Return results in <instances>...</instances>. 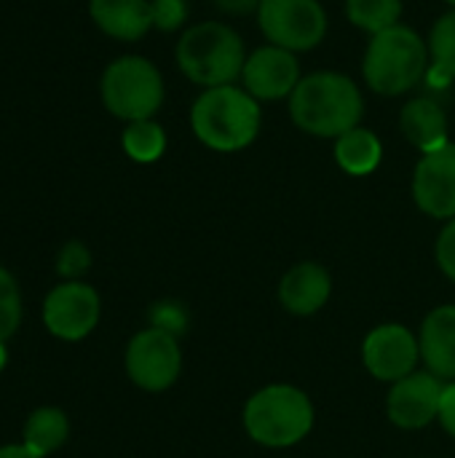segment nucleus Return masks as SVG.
Wrapping results in <instances>:
<instances>
[{
    "label": "nucleus",
    "instance_id": "nucleus-10",
    "mask_svg": "<svg viewBox=\"0 0 455 458\" xmlns=\"http://www.w3.org/2000/svg\"><path fill=\"white\" fill-rule=\"evenodd\" d=\"M421 360L418 338L397 322L375 327L365 344H362V362L367 373H373L378 381L397 384L416 373V365Z\"/></svg>",
    "mask_w": 455,
    "mask_h": 458
},
{
    "label": "nucleus",
    "instance_id": "nucleus-12",
    "mask_svg": "<svg viewBox=\"0 0 455 458\" xmlns=\"http://www.w3.org/2000/svg\"><path fill=\"white\" fill-rule=\"evenodd\" d=\"M445 384L426 373H410L408 378L397 381L389 392L386 411L394 427L400 429H424L440 416Z\"/></svg>",
    "mask_w": 455,
    "mask_h": 458
},
{
    "label": "nucleus",
    "instance_id": "nucleus-21",
    "mask_svg": "<svg viewBox=\"0 0 455 458\" xmlns=\"http://www.w3.org/2000/svg\"><path fill=\"white\" fill-rule=\"evenodd\" d=\"M346 16L354 27L378 35L400 24L402 0H346Z\"/></svg>",
    "mask_w": 455,
    "mask_h": 458
},
{
    "label": "nucleus",
    "instance_id": "nucleus-19",
    "mask_svg": "<svg viewBox=\"0 0 455 458\" xmlns=\"http://www.w3.org/2000/svg\"><path fill=\"white\" fill-rule=\"evenodd\" d=\"M21 445H27L35 456L46 458L59 451L70 437V421L59 408H38L24 421Z\"/></svg>",
    "mask_w": 455,
    "mask_h": 458
},
{
    "label": "nucleus",
    "instance_id": "nucleus-11",
    "mask_svg": "<svg viewBox=\"0 0 455 458\" xmlns=\"http://www.w3.org/2000/svg\"><path fill=\"white\" fill-rule=\"evenodd\" d=\"M413 199L418 209L437 220L455 217V142L424 153L413 174Z\"/></svg>",
    "mask_w": 455,
    "mask_h": 458
},
{
    "label": "nucleus",
    "instance_id": "nucleus-7",
    "mask_svg": "<svg viewBox=\"0 0 455 458\" xmlns=\"http://www.w3.org/2000/svg\"><path fill=\"white\" fill-rule=\"evenodd\" d=\"M257 24L271 46L311 51L324 40L327 13L319 0H260Z\"/></svg>",
    "mask_w": 455,
    "mask_h": 458
},
{
    "label": "nucleus",
    "instance_id": "nucleus-30",
    "mask_svg": "<svg viewBox=\"0 0 455 458\" xmlns=\"http://www.w3.org/2000/svg\"><path fill=\"white\" fill-rule=\"evenodd\" d=\"M0 458H40V456H35L27 445H3V448H0Z\"/></svg>",
    "mask_w": 455,
    "mask_h": 458
},
{
    "label": "nucleus",
    "instance_id": "nucleus-28",
    "mask_svg": "<svg viewBox=\"0 0 455 458\" xmlns=\"http://www.w3.org/2000/svg\"><path fill=\"white\" fill-rule=\"evenodd\" d=\"M440 424H442V429L455 437V381H451L448 386H445V392H442V403H440Z\"/></svg>",
    "mask_w": 455,
    "mask_h": 458
},
{
    "label": "nucleus",
    "instance_id": "nucleus-1",
    "mask_svg": "<svg viewBox=\"0 0 455 458\" xmlns=\"http://www.w3.org/2000/svg\"><path fill=\"white\" fill-rule=\"evenodd\" d=\"M290 115L298 129L314 137H343L365 115L359 86L341 72H311L290 94Z\"/></svg>",
    "mask_w": 455,
    "mask_h": 458
},
{
    "label": "nucleus",
    "instance_id": "nucleus-24",
    "mask_svg": "<svg viewBox=\"0 0 455 458\" xmlns=\"http://www.w3.org/2000/svg\"><path fill=\"white\" fill-rule=\"evenodd\" d=\"M91 268V252L83 242H67L56 255V271L67 282H80V276Z\"/></svg>",
    "mask_w": 455,
    "mask_h": 458
},
{
    "label": "nucleus",
    "instance_id": "nucleus-18",
    "mask_svg": "<svg viewBox=\"0 0 455 458\" xmlns=\"http://www.w3.org/2000/svg\"><path fill=\"white\" fill-rule=\"evenodd\" d=\"M381 158H383L381 140L365 126H357V129L346 131L335 142V161L346 174L365 177V174L378 169Z\"/></svg>",
    "mask_w": 455,
    "mask_h": 458
},
{
    "label": "nucleus",
    "instance_id": "nucleus-5",
    "mask_svg": "<svg viewBox=\"0 0 455 458\" xmlns=\"http://www.w3.org/2000/svg\"><path fill=\"white\" fill-rule=\"evenodd\" d=\"M247 435L265 448H290L314 429V405L308 394L290 384H271L255 392L244 405Z\"/></svg>",
    "mask_w": 455,
    "mask_h": 458
},
{
    "label": "nucleus",
    "instance_id": "nucleus-29",
    "mask_svg": "<svg viewBox=\"0 0 455 458\" xmlns=\"http://www.w3.org/2000/svg\"><path fill=\"white\" fill-rule=\"evenodd\" d=\"M212 3L223 13H233V16H247L260 8V0H212Z\"/></svg>",
    "mask_w": 455,
    "mask_h": 458
},
{
    "label": "nucleus",
    "instance_id": "nucleus-31",
    "mask_svg": "<svg viewBox=\"0 0 455 458\" xmlns=\"http://www.w3.org/2000/svg\"><path fill=\"white\" fill-rule=\"evenodd\" d=\"M5 362H8V354H5V344H0V373H3V368H5Z\"/></svg>",
    "mask_w": 455,
    "mask_h": 458
},
{
    "label": "nucleus",
    "instance_id": "nucleus-2",
    "mask_svg": "<svg viewBox=\"0 0 455 458\" xmlns=\"http://www.w3.org/2000/svg\"><path fill=\"white\" fill-rule=\"evenodd\" d=\"M260 118L257 99L233 83L204 89L190 110L193 134L217 153H233L252 145L260 134Z\"/></svg>",
    "mask_w": 455,
    "mask_h": 458
},
{
    "label": "nucleus",
    "instance_id": "nucleus-23",
    "mask_svg": "<svg viewBox=\"0 0 455 458\" xmlns=\"http://www.w3.org/2000/svg\"><path fill=\"white\" fill-rule=\"evenodd\" d=\"M21 325V295L13 274L0 266V344L16 335Z\"/></svg>",
    "mask_w": 455,
    "mask_h": 458
},
{
    "label": "nucleus",
    "instance_id": "nucleus-15",
    "mask_svg": "<svg viewBox=\"0 0 455 458\" xmlns=\"http://www.w3.org/2000/svg\"><path fill=\"white\" fill-rule=\"evenodd\" d=\"M418 346L432 376L455 381V306H440L424 319Z\"/></svg>",
    "mask_w": 455,
    "mask_h": 458
},
{
    "label": "nucleus",
    "instance_id": "nucleus-4",
    "mask_svg": "<svg viewBox=\"0 0 455 458\" xmlns=\"http://www.w3.org/2000/svg\"><path fill=\"white\" fill-rule=\"evenodd\" d=\"M365 81L375 94L400 97L416 89L429 72V43L410 27L394 24L373 35L365 64Z\"/></svg>",
    "mask_w": 455,
    "mask_h": 458
},
{
    "label": "nucleus",
    "instance_id": "nucleus-9",
    "mask_svg": "<svg viewBox=\"0 0 455 458\" xmlns=\"http://www.w3.org/2000/svg\"><path fill=\"white\" fill-rule=\"evenodd\" d=\"M102 301L86 282H62L43 301V325L59 341H83L99 325Z\"/></svg>",
    "mask_w": 455,
    "mask_h": 458
},
{
    "label": "nucleus",
    "instance_id": "nucleus-16",
    "mask_svg": "<svg viewBox=\"0 0 455 458\" xmlns=\"http://www.w3.org/2000/svg\"><path fill=\"white\" fill-rule=\"evenodd\" d=\"M94 24L115 40H139L153 27L150 0H88Z\"/></svg>",
    "mask_w": 455,
    "mask_h": 458
},
{
    "label": "nucleus",
    "instance_id": "nucleus-25",
    "mask_svg": "<svg viewBox=\"0 0 455 458\" xmlns=\"http://www.w3.org/2000/svg\"><path fill=\"white\" fill-rule=\"evenodd\" d=\"M153 27L164 32H174L188 19V0H150Z\"/></svg>",
    "mask_w": 455,
    "mask_h": 458
},
{
    "label": "nucleus",
    "instance_id": "nucleus-27",
    "mask_svg": "<svg viewBox=\"0 0 455 458\" xmlns=\"http://www.w3.org/2000/svg\"><path fill=\"white\" fill-rule=\"evenodd\" d=\"M437 263H440L442 274L455 282V217L448 220V225L440 231V239H437Z\"/></svg>",
    "mask_w": 455,
    "mask_h": 458
},
{
    "label": "nucleus",
    "instance_id": "nucleus-22",
    "mask_svg": "<svg viewBox=\"0 0 455 458\" xmlns=\"http://www.w3.org/2000/svg\"><path fill=\"white\" fill-rule=\"evenodd\" d=\"M429 54H432V67H437L440 72H445L451 81L455 78V8L448 11L445 16L437 19V24L432 27V38H429Z\"/></svg>",
    "mask_w": 455,
    "mask_h": 458
},
{
    "label": "nucleus",
    "instance_id": "nucleus-20",
    "mask_svg": "<svg viewBox=\"0 0 455 458\" xmlns=\"http://www.w3.org/2000/svg\"><path fill=\"white\" fill-rule=\"evenodd\" d=\"M121 145H123V153L137 161V164H153L164 156L166 150V134L164 129L147 118V121H131L123 134H121Z\"/></svg>",
    "mask_w": 455,
    "mask_h": 458
},
{
    "label": "nucleus",
    "instance_id": "nucleus-17",
    "mask_svg": "<svg viewBox=\"0 0 455 458\" xmlns=\"http://www.w3.org/2000/svg\"><path fill=\"white\" fill-rule=\"evenodd\" d=\"M402 134L421 150L434 153L445 148L448 140V115L434 97H416L400 113Z\"/></svg>",
    "mask_w": 455,
    "mask_h": 458
},
{
    "label": "nucleus",
    "instance_id": "nucleus-14",
    "mask_svg": "<svg viewBox=\"0 0 455 458\" xmlns=\"http://www.w3.org/2000/svg\"><path fill=\"white\" fill-rule=\"evenodd\" d=\"M333 279L324 266L319 263H298L292 266L279 284L282 306L295 317H311L330 301Z\"/></svg>",
    "mask_w": 455,
    "mask_h": 458
},
{
    "label": "nucleus",
    "instance_id": "nucleus-6",
    "mask_svg": "<svg viewBox=\"0 0 455 458\" xmlns=\"http://www.w3.org/2000/svg\"><path fill=\"white\" fill-rule=\"evenodd\" d=\"M99 94L115 118L147 121L164 105V78L145 56H121L110 62L99 81Z\"/></svg>",
    "mask_w": 455,
    "mask_h": 458
},
{
    "label": "nucleus",
    "instance_id": "nucleus-8",
    "mask_svg": "<svg viewBox=\"0 0 455 458\" xmlns=\"http://www.w3.org/2000/svg\"><path fill=\"white\" fill-rule=\"evenodd\" d=\"M123 362H126V376L131 378L134 386L153 394L166 392L169 386H174L182 370L180 341L177 335L158 327L139 330L129 341Z\"/></svg>",
    "mask_w": 455,
    "mask_h": 458
},
{
    "label": "nucleus",
    "instance_id": "nucleus-13",
    "mask_svg": "<svg viewBox=\"0 0 455 458\" xmlns=\"http://www.w3.org/2000/svg\"><path fill=\"white\" fill-rule=\"evenodd\" d=\"M241 81L255 99H282L290 97L300 83V64L292 51L263 46L247 56Z\"/></svg>",
    "mask_w": 455,
    "mask_h": 458
},
{
    "label": "nucleus",
    "instance_id": "nucleus-32",
    "mask_svg": "<svg viewBox=\"0 0 455 458\" xmlns=\"http://www.w3.org/2000/svg\"><path fill=\"white\" fill-rule=\"evenodd\" d=\"M445 3H451V5H453V8H455V0H445Z\"/></svg>",
    "mask_w": 455,
    "mask_h": 458
},
{
    "label": "nucleus",
    "instance_id": "nucleus-3",
    "mask_svg": "<svg viewBox=\"0 0 455 458\" xmlns=\"http://www.w3.org/2000/svg\"><path fill=\"white\" fill-rule=\"evenodd\" d=\"M177 64L196 86H231L247 64L244 40L225 21L193 24L177 40Z\"/></svg>",
    "mask_w": 455,
    "mask_h": 458
},
{
    "label": "nucleus",
    "instance_id": "nucleus-26",
    "mask_svg": "<svg viewBox=\"0 0 455 458\" xmlns=\"http://www.w3.org/2000/svg\"><path fill=\"white\" fill-rule=\"evenodd\" d=\"M150 319H153L150 327L166 330V333H172V335H180V333H185V327H188V311H185L180 303H172V301L158 303V306L150 311Z\"/></svg>",
    "mask_w": 455,
    "mask_h": 458
}]
</instances>
